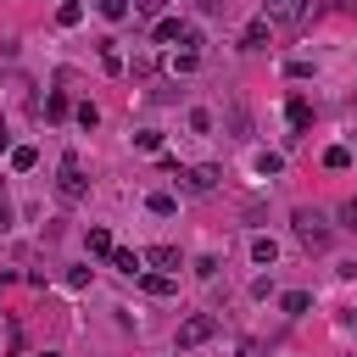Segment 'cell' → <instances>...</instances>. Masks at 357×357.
<instances>
[{
	"mask_svg": "<svg viewBox=\"0 0 357 357\" xmlns=\"http://www.w3.org/2000/svg\"><path fill=\"white\" fill-rule=\"evenodd\" d=\"M290 223H296V240H301V245H312V251H318V245H329V218H324L318 206H296V218H290Z\"/></svg>",
	"mask_w": 357,
	"mask_h": 357,
	"instance_id": "1",
	"label": "cell"
},
{
	"mask_svg": "<svg viewBox=\"0 0 357 357\" xmlns=\"http://www.w3.org/2000/svg\"><path fill=\"white\" fill-rule=\"evenodd\" d=\"M84 190H89V178H84V162L67 151V156H61V167H56V195H61V201H84Z\"/></svg>",
	"mask_w": 357,
	"mask_h": 357,
	"instance_id": "2",
	"label": "cell"
},
{
	"mask_svg": "<svg viewBox=\"0 0 357 357\" xmlns=\"http://www.w3.org/2000/svg\"><path fill=\"white\" fill-rule=\"evenodd\" d=\"M156 39H162V45H173V39H178L184 50H201V28H195V22H184V17H162V22H156Z\"/></svg>",
	"mask_w": 357,
	"mask_h": 357,
	"instance_id": "3",
	"label": "cell"
},
{
	"mask_svg": "<svg viewBox=\"0 0 357 357\" xmlns=\"http://www.w3.org/2000/svg\"><path fill=\"white\" fill-rule=\"evenodd\" d=\"M218 335V318L212 312H190L184 324H178V351H190V346H201V340H212Z\"/></svg>",
	"mask_w": 357,
	"mask_h": 357,
	"instance_id": "4",
	"label": "cell"
},
{
	"mask_svg": "<svg viewBox=\"0 0 357 357\" xmlns=\"http://www.w3.org/2000/svg\"><path fill=\"white\" fill-rule=\"evenodd\" d=\"M262 17L268 22H301L307 17V0H262Z\"/></svg>",
	"mask_w": 357,
	"mask_h": 357,
	"instance_id": "5",
	"label": "cell"
},
{
	"mask_svg": "<svg viewBox=\"0 0 357 357\" xmlns=\"http://www.w3.org/2000/svg\"><path fill=\"white\" fill-rule=\"evenodd\" d=\"M178 178H184L195 195H212V190H218V167H178Z\"/></svg>",
	"mask_w": 357,
	"mask_h": 357,
	"instance_id": "6",
	"label": "cell"
},
{
	"mask_svg": "<svg viewBox=\"0 0 357 357\" xmlns=\"http://www.w3.org/2000/svg\"><path fill=\"white\" fill-rule=\"evenodd\" d=\"M145 262H151L156 273H178V268H184V257H178V245H151V251H145Z\"/></svg>",
	"mask_w": 357,
	"mask_h": 357,
	"instance_id": "7",
	"label": "cell"
},
{
	"mask_svg": "<svg viewBox=\"0 0 357 357\" xmlns=\"http://www.w3.org/2000/svg\"><path fill=\"white\" fill-rule=\"evenodd\" d=\"M262 45H268V17L245 22V33H240V50H262Z\"/></svg>",
	"mask_w": 357,
	"mask_h": 357,
	"instance_id": "8",
	"label": "cell"
},
{
	"mask_svg": "<svg viewBox=\"0 0 357 357\" xmlns=\"http://www.w3.org/2000/svg\"><path fill=\"white\" fill-rule=\"evenodd\" d=\"M195 67H201V50H173V56H167V73H173V78H184V73H195Z\"/></svg>",
	"mask_w": 357,
	"mask_h": 357,
	"instance_id": "9",
	"label": "cell"
},
{
	"mask_svg": "<svg viewBox=\"0 0 357 357\" xmlns=\"http://www.w3.org/2000/svg\"><path fill=\"white\" fill-rule=\"evenodd\" d=\"M251 262H257V268H273V262H279V245H273L268 234H257V240H251Z\"/></svg>",
	"mask_w": 357,
	"mask_h": 357,
	"instance_id": "10",
	"label": "cell"
},
{
	"mask_svg": "<svg viewBox=\"0 0 357 357\" xmlns=\"http://www.w3.org/2000/svg\"><path fill=\"white\" fill-rule=\"evenodd\" d=\"M284 117H290V128H296V134H301V128H307V123H312V106H307V100H301V95H290V106H284Z\"/></svg>",
	"mask_w": 357,
	"mask_h": 357,
	"instance_id": "11",
	"label": "cell"
},
{
	"mask_svg": "<svg viewBox=\"0 0 357 357\" xmlns=\"http://www.w3.org/2000/svg\"><path fill=\"white\" fill-rule=\"evenodd\" d=\"M112 268L134 279V273H145V257H139V251H112Z\"/></svg>",
	"mask_w": 357,
	"mask_h": 357,
	"instance_id": "12",
	"label": "cell"
},
{
	"mask_svg": "<svg viewBox=\"0 0 357 357\" xmlns=\"http://www.w3.org/2000/svg\"><path fill=\"white\" fill-rule=\"evenodd\" d=\"M139 284H145V296H173V273H139Z\"/></svg>",
	"mask_w": 357,
	"mask_h": 357,
	"instance_id": "13",
	"label": "cell"
},
{
	"mask_svg": "<svg viewBox=\"0 0 357 357\" xmlns=\"http://www.w3.org/2000/svg\"><path fill=\"white\" fill-rule=\"evenodd\" d=\"M257 173H262V178L284 173V156H279V151H257Z\"/></svg>",
	"mask_w": 357,
	"mask_h": 357,
	"instance_id": "14",
	"label": "cell"
},
{
	"mask_svg": "<svg viewBox=\"0 0 357 357\" xmlns=\"http://www.w3.org/2000/svg\"><path fill=\"white\" fill-rule=\"evenodd\" d=\"M145 206H151L156 218H173V212H178V201H173L167 190H156V195H145Z\"/></svg>",
	"mask_w": 357,
	"mask_h": 357,
	"instance_id": "15",
	"label": "cell"
},
{
	"mask_svg": "<svg viewBox=\"0 0 357 357\" xmlns=\"http://www.w3.org/2000/svg\"><path fill=\"white\" fill-rule=\"evenodd\" d=\"M112 251H117L112 234H106V229H89V257H106V262H112Z\"/></svg>",
	"mask_w": 357,
	"mask_h": 357,
	"instance_id": "16",
	"label": "cell"
},
{
	"mask_svg": "<svg viewBox=\"0 0 357 357\" xmlns=\"http://www.w3.org/2000/svg\"><path fill=\"white\" fill-rule=\"evenodd\" d=\"M95 6H100V17H106V22H123V17L134 11V0H95Z\"/></svg>",
	"mask_w": 357,
	"mask_h": 357,
	"instance_id": "17",
	"label": "cell"
},
{
	"mask_svg": "<svg viewBox=\"0 0 357 357\" xmlns=\"http://www.w3.org/2000/svg\"><path fill=\"white\" fill-rule=\"evenodd\" d=\"M56 22H61V28L84 22V6H78V0H61V6H56Z\"/></svg>",
	"mask_w": 357,
	"mask_h": 357,
	"instance_id": "18",
	"label": "cell"
},
{
	"mask_svg": "<svg viewBox=\"0 0 357 357\" xmlns=\"http://www.w3.org/2000/svg\"><path fill=\"white\" fill-rule=\"evenodd\" d=\"M279 307H284V312H307V307H312V296H307V290H284V296H279Z\"/></svg>",
	"mask_w": 357,
	"mask_h": 357,
	"instance_id": "19",
	"label": "cell"
},
{
	"mask_svg": "<svg viewBox=\"0 0 357 357\" xmlns=\"http://www.w3.org/2000/svg\"><path fill=\"white\" fill-rule=\"evenodd\" d=\"M45 117H50V123H61V117H67V95H61V89H56V95H45Z\"/></svg>",
	"mask_w": 357,
	"mask_h": 357,
	"instance_id": "20",
	"label": "cell"
},
{
	"mask_svg": "<svg viewBox=\"0 0 357 357\" xmlns=\"http://www.w3.org/2000/svg\"><path fill=\"white\" fill-rule=\"evenodd\" d=\"M33 162H39V151H33V145H17V151H11V167H17V173H28Z\"/></svg>",
	"mask_w": 357,
	"mask_h": 357,
	"instance_id": "21",
	"label": "cell"
},
{
	"mask_svg": "<svg viewBox=\"0 0 357 357\" xmlns=\"http://www.w3.org/2000/svg\"><path fill=\"white\" fill-rule=\"evenodd\" d=\"M324 167H335V173L351 167V151H346V145H329V151H324Z\"/></svg>",
	"mask_w": 357,
	"mask_h": 357,
	"instance_id": "22",
	"label": "cell"
},
{
	"mask_svg": "<svg viewBox=\"0 0 357 357\" xmlns=\"http://www.w3.org/2000/svg\"><path fill=\"white\" fill-rule=\"evenodd\" d=\"M100 67H106V73H123V56H117V45H100Z\"/></svg>",
	"mask_w": 357,
	"mask_h": 357,
	"instance_id": "23",
	"label": "cell"
},
{
	"mask_svg": "<svg viewBox=\"0 0 357 357\" xmlns=\"http://www.w3.org/2000/svg\"><path fill=\"white\" fill-rule=\"evenodd\" d=\"M134 145H139V151H162V134H156V128H139Z\"/></svg>",
	"mask_w": 357,
	"mask_h": 357,
	"instance_id": "24",
	"label": "cell"
},
{
	"mask_svg": "<svg viewBox=\"0 0 357 357\" xmlns=\"http://www.w3.org/2000/svg\"><path fill=\"white\" fill-rule=\"evenodd\" d=\"M190 128H195V134H206V128H212V112H201V106H195V112H190Z\"/></svg>",
	"mask_w": 357,
	"mask_h": 357,
	"instance_id": "25",
	"label": "cell"
},
{
	"mask_svg": "<svg viewBox=\"0 0 357 357\" xmlns=\"http://www.w3.org/2000/svg\"><path fill=\"white\" fill-rule=\"evenodd\" d=\"M340 223H346V229H357V195H351V201L340 206Z\"/></svg>",
	"mask_w": 357,
	"mask_h": 357,
	"instance_id": "26",
	"label": "cell"
},
{
	"mask_svg": "<svg viewBox=\"0 0 357 357\" xmlns=\"http://www.w3.org/2000/svg\"><path fill=\"white\" fill-rule=\"evenodd\" d=\"M162 6H167V0H134V11H139V17H156Z\"/></svg>",
	"mask_w": 357,
	"mask_h": 357,
	"instance_id": "27",
	"label": "cell"
},
{
	"mask_svg": "<svg viewBox=\"0 0 357 357\" xmlns=\"http://www.w3.org/2000/svg\"><path fill=\"white\" fill-rule=\"evenodd\" d=\"M11 229V201H0V234Z\"/></svg>",
	"mask_w": 357,
	"mask_h": 357,
	"instance_id": "28",
	"label": "cell"
},
{
	"mask_svg": "<svg viewBox=\"0 0 357 357\" xmlns=\"http://www.w3.org/2000/svg\"><path fill=\"white\" fill-rule=\"evenodd\" d=\"M340 324H346V329L357 335V307H346V312H340Z\"/></svg>",
	"mask_w": 357,
	"mask_h": 357,
	"instance_id": "29",
	"label": "cell"
},
{
	"mask_svg": "<svg viewBox=\"0 0 357 357\" xmlns=\"http://www.w3.org/2000/svg\"><path fill=\"white\" fill-rule=\"evenodd\" d=\"M201 11H223V0H201Z\"/></svg>",
	"mask_w": 357,
	"mask_h": 357,
	"instance_id": "30",
	"label": "cell"
},
{
	"mask_svg": "<svg viewBox=\"0 0 357 357\" xmlns=\"http://www.w3.org/2000/svg\"><path fill=\"white\" fill-rule=\"evenodd\" d=\"M6 145H11V134H6V123H0V151H6Z\"/></svg>",
	"mask_w": 357,
	"mask_h": 357,
	"instance_id": "31",
	"label": "cell"
},
{
	"mask_svg": "<svg viewBox=\"0 0 357 357\" xmlns=\"http://www.w3.org/2000/svg\"><path fill=\"white\" fill-rule=\"evenodd\" d=\"M45 357H61V351H45Z\"/></svg>",
	"mask_w": 357,
	"mask_h": 357,
	"instance_id": "32",
	"label": "cell"
}]
</instances>
